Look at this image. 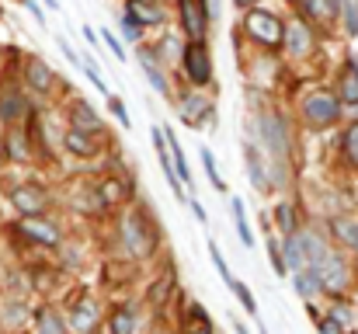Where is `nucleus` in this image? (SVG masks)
<instances>
[{
	"mask_svg": "<svg viewBox=\"0 0 358 334\" xmlns=\"http://www.w3.org/2000/svg\"><path fill=\"white\" fill-rule=\"evenodd\" d=\"M303 115H306L310 125L327 129V125H334V122L341 118V102H338L334 95H327V91H313V95L303 102Z\"/></svg>",
	"mask_w": 358,
	"mask_h": 334,
	"instance_id": "f257e3e1",
	"label": "nucleus"
},
{
	"mask_svg": "<svg viewBox=\"0 0 358 334\" xmlns=\"http://www.w3.org/2000/svg\"><path fill=\"white\" fill-rule=\"evenodd\" d=\"M243 28H247V35H250L254 42H261V46H278V42H282V21H278L275 14H268V11H247Z\"/></svg>",
	"mask_w": 358,
	"mask_h": 334,
	"instance_id": "f03ea898",
	"label": "nucleus"
},
{
	"mask_svg": "<svg viewBox=\"0 0 358 334\" xmlns=\"http://www.w3.org/2000/svg\"><path fill=\"white\" fill-rule=\"evenodd\" d=\"M181 56H185V74L192 77V84H209V77H213V60H209V49H206L202 42H192Z\"/></svg>",
	"mask_w": 358,
	"mask_h": 334,
	"instance_id": "7ed1b4c3",
	"label": "nucleus"
},
{
	"mask_svg": "<svg viewBox=\"0 0 358 334\" xmlns=\"http://www.w3.org/2000/svg\"><path fill=\"white\" fill-rule=\"evenodd\" d=\"M257 132H261V143H264V150L268 153H275V157H285V125H282V118L278 115H261L257 118Z\"/></svg>",
	"mask_w": 358,
	"mask_h": 334,
	"instance_id": "20e7f679",
	"label": "nucleus"
},
{
	"mask_svg": "<svg viewBox=\"0 0 358 334\" xmlns=\"http://www.w3.org/2000/svg\"><path fill=\"white\" fill-rule=\"evenodd\" d=\"M317 279H320V289H327V293H345L348 289V279H352V272H348V265L345 261H338L334 254L317 268Z\"/></svg>",
	"mask_w": 358,
	"mask_h": 334,
	"instance_id": "39448f33",
	"label": "nucleus"
},
{
	"mask_svg": "<svg viewBox=\"0 0 358 334\" xmlns=\"http://www.w3.org/2000/svg\"><path fill=\"white\" fill-rule=\"evenodd\" d=\"M122 237H125V244H129V251L136 258H146L153 251V233L146 230V223L139 220V216H129V220L122 223Z\"/></svg>",
	"mask_w": 358,
	"mask_h": 334,
	"instance_id": "423d86ee",
	"label": "nucleus"
},
{
	"mask_svg": "<svg viewBox=\"0 0 358 334\" xmlns=\"http://www.w3.org/2000/svg\"><path fill=\"white\" fill-rule=\"evenodd\" d=\"M178 11H181V25H185V32H188V39L192 42H202L206 39V7L199 4V0H181L178 4Z\"/></svg>",
	"mask_w": 358,
	"mask_h": 334,
	"instance_id": "0eeeda50",
	"label": "nucleus"
},
{
	"mask_svg": "<svg viewBox=\"0 0 358 334\" xmlns=\"http://www.w3.org/2000/svg\"><path fill=\"white\" fill-rule=\"evenodd\" d=\"M282 42H285V49L292 56H310V49H313V35H310V28L303 21L282 25Z\"/></svg>",
	"mask_w": 358,
	"mask_h": 334,
	"instance_id": "6e6552de",
	"label": "nucleus"
},
{
	"mask_svg": "<svg viewBox=\"0 0 358 334\" xmlns=\"http://www.w3.org/2000/svg\"><path fill=\"white\" fill-rule=\"evenodd\" d=\"M10 202L17 206V213L38 216V213L45 209V188H38V185H21V188H14Z\"/></svg>",
	"mask_w": 358,
	"mask_h": 334,
	"instance_id": "1a4fd4ad",
	"label": "nucleus"
},
{
	"mask_svg": "<svg viewBox=\"0 0 358 334\" xmlns=\"http://www.w3.org/2000/svg\"><path fill=\"white\" fill-rule=\"evenodd\" d=\"M299 244H303V261H306V268H313V272L331 258V247H327L324 237H317V233H299Z\"/></svg>",
	"mask_w": 358,
	"mask_h": 334,
	"instance_id": "9d476101",
	"label": "nucleus"
},
{
	"mask_svg": "<svg viewBox=\"0 0 358 334\" xmlns=\"http://www.w3.org/2000/svg\"><path fill=\"white\" fill-rule=\"evenodd\" d=\"M206 118H213L209 98H202V95H185V98H181V122H188V125H202Z\"/></svg>",
	"mask_w": 358,
	"mask_h": 334,
	"instance_id": "9b49d317",
	"label": "nucleus"
},
{
	"mask_svg": "<svg viewBox=\"0 0 358 334\" xmlns=\"http://www.w3.org/2000/svg\"><path fill=\"white\" fill-rule=\"evenodd\" d=\"M243 153H247V174H250V181H254V188H261V192H268L275 181L264 174V160H261V153H257V146L254 143H247L243 146Z\"/></svg>",
	"mask_w": 358,
	"mask_h": 334,
	"instance_id": "f8f14e48",
	"label": "nucleus"
},
{
	"mask_svg": "<svg viewBox=\"0 0 358 334\" xmlns=\"http://www.w3.org/2000/svg\"><path fill=\"white\" fill-rule=\"evenodd\" d=\"M21 233H24V237H31V240H38V244H56V240H59L56 226H52V223H45V220H38V216H24Z\"/></svg>",
	"mask_w": 358,
	"mask_h": 334,
	"instance_id": "ddd939ff",
	"label": "nucleus"
},
{
	"mask_svg": "<svg viewBox=\"0 0 358 334\" xmlns=\"http://www.w3.org/2000/svg\"><path fill=\"white\" fill-rule=\"evenodd\" d=\"M282 261H285V268H289V272L306 268V261H303V244H299V233H296V230H292V233H285V244H282Z\"/></svg>",
	"mask_w": 358,
	"mask_h": 334,
	"instance_id": "4468645a",
	"label": "nucleus"
},
{
	"mask_svg": "<svg viewBox=\"0 0 358 334\" xmlns=\"http://www.w3.org/2000/svg\"><path fill=\"white\" fill-rule=\"evenodd\" d=\"M125 14H129L139 28H143V25H157V21H160V7H153L150 0H129V4H125Z\"/></svg>",
	"mask_w": 358,
	"mask_h": 334,
	"instance_id": "2eb2a0df",
	"label": "nucleus"
},
{
	"mask_svg": "<svg viewBox=\"0 0 358 334\" xmlns=\"http://www.w3.org/2000/svg\"><path fill=\"white\" fill-rule=\"evenodd\" d=\"M70 122L77 125V129H84V132H98L101 129V115L91 109L87 102H77L73 111H70Z\"/></svg>",
	"mask_w": 358,
	"mask_h": 334,
	"instance_id": "dca6fc26",
	"label": "nucleus"
},
{
	"mask_svg": "<svg viewBox=\"0 0 358 334\" xmlns=\"http://www.w3.org/2000/svg\"><path fill=\"white\" fill-rule=\"evenodd\" d=\"M338 95H341V102H348V105H358V63H348V67L341 70V84H338Z\"/></svg>",
	"mask_w": 358,
	"mask_h": 334,
	"instance_id": "f3484780",
	"label": "nucleus"
},
{
	"mask_svg": "<svg viewBox=\"0 0 358 334\" xmlns=\"http://www.w3.org/2000/svg\"><path fill=\"white\" fill-rule=\"evenodd\" d=\"M24 77H28V84H31L35 91H49V84H52V70H49L38 56L28 60V74H24Z\"/></svg>",
	"mask_w": 358,
	"mask_h": 334,
	"instance_id": "a211bd4d",
	"label": "nucleus"
},
{
	"mask_svg": "<svg viewBox=\"0 0 358 334\" xmlns=\"http://www.w3.org/2000/svg\"><path fill=\"white\" fill-rule=\"evenodd\" d=\"M66 146L73 150V153H80V157H94L98 153V143H91V132H84V129H70L66 132Z\"/></svg>",
	"mask_w": 358,
	"mask_h": 334,
	"instance_id": "6ab92c4d",
	"label": "nucleus"
},
{
	"mask_svg": "<svg viewBox=\"0 0 358 334\" xmlns=\"http://www.w3.org/2000/svg\"><path fill=\"white\" fill-rule=\"evenodd\" d=\"M292 275H296L292 286H296L299 296H313V293H320V279H317L313 268H299V272H292Z\"/></svg>",
	"mask_w": 358,
	"mask_h": 334,
	"instance_id": "aec40b11",
	"label": "nucleus"
},
{
	"mask_svg": "<svg viewBox=\"0 0 358 334\" xmlns=\"http://www.w3.org/2000/svg\"><path fill=\"white\" fill-rule=\"evenodd\" d=\"M35 331L38 334H66V328H63V321H59L56 310H38V314H35Z\"/></svg>",
	"mask_w": 358,
	"mask_h": 334,
	"instance_id": "412c9836",
	"label": "nucleus"
},
{
	"mask_svg": "<svg viewBox=\"0 0 358 334\" xmlns=\"http://www.w3.org/2000/svg\"><path fill=\"white\" fill-rule=\"evenodd\" d=\"M139 67L146 70V77H150V84H153V88L160 91V95H167V81H164V74H160V70L153 67V56H150L146 49L139 53Z\"/></svg>",
	"mask_w": 358,
	"mask_h": 334,
	"instance_id": "4be33fe9",
	"label": "nucleus"
},
{
	"mask_svg": "<svg viewBox=\"0 0 358 334\" xmlns=\"http://www.w3.org/2000/svg\"><path fill=\"white\" fill-rule=\"evenodd\" d=\"M299 4H306V11L324 18V21H331L338 14V7H341V0H299Z\"/></svg>",
	"mask_w": 358,
	"mask_h": 334,
	"instance_id": "5701e85b",
	"label": "nucleus"
},
{
	"mask_svg": "<svg viewBox=\"0 0 358 334\" xmlns=\"http://www.w3.org/2000/svg\"><path fill=\"white\" fill-rule=\"evenodd\" d=\"M21 109H24V102L14 95V91H7L3 98H0V118H7V122H14L17 115H21Z\"/></svg>",
	"mask_w": 358,
	"mask_h": 334,
	"instance_id": "b1692460",
	"label": "nucleus"
},
{
	"mask_svg": "<svg viewBox=\"0 0 358 334\" xmlns=\"http://www.w3.org/2000/svg\"><path fill=\"white\" fill-rule=\"evenodd\" d=\"M230 209H234V220H237L240 240L250 247V244H254V237H250V226H247V216H243V202H240V199H234V202H230Z\"/></svg>",
	"mask_w": 358,
	"mask_h": 334,
	"instance_id": "393cba45",
	"label": "nucleus"
},
{
	"mask_svg": "<svg viewBox=\"0 0 358 334\" xmlns=\"http://www.w3.org/2000/svg\"><path fill=\"white\" fill-rule=\"evenodd\" d=\"M334 233L345 240V244H352L358 251V223L355 220H334Z\"/></svg>",
	"mask_w": 358,
	"mask_h": 334,
	"instance_id": "a878e982",
	"label": "nucleus"
},
{
	"mask_svg": "<svg viewBox=\"0 0 358 334\" xmlns=\"http://www.w3.org/2000/svg\"><path fill=\"white\" fill-rule=\"evenodd\" d=\"M181 53H185V46L174 39V35H164L160 39V56L167 60V63H174V60H181Z\"/></svg>",
	"mask_w": 358,
	"mask_h": 334,
	"instance_id": "bb28decb",
	"label": "nucleus"
},
{
	"mask_svg": "<svg viewBox=\"0 0 358 334\" xmlns=\"http://www.w3.org/2000/svg\"><path fill=\"white\" fill-rule=\"evenodd\" d=\"M132 328H136V317H132V310H129V307H122L119 314L112 317V331L115 334H132Z\"/></svg>",
	"mask_w": 358,
	"mask_h": 334,
	"instance_id": "cd10ccee",
	"label": "nucleus"
},
{
	"mask_svg": "<svg viewBox=\"0 0 358 334\" xmlns=\"http://www.w3.org/2000/svg\"><path fill=\"white\" fill-rule=\"evenodd\" d=\"M345 157H348V160L358 167V122L348 129V132H345Z\"/></svg>",
	"mask_w": 358,
	"mask_h": 334,
	"instance_id": "c85d7f7f",
	"label": "nucleus"
},
{
	"mask_svg": "<svg viewBox=\"0 0 358 334\" xmlns=\"http://www.w3.org/2000/svg\"><path fill=\"white\" fill-rule=\"evenodd\" d=\"M275 220H278V226H282L285 233L296 230V216H292V206H289V202H282V206L275 209Z\"/></svg>",
	"mask_w": 358,
	"mask_h": 334,
	"instance_id": "c756f323",
	"label": "nucleus"
},
{
	"mask_svg": "<svg viewBox=\"0 0 358 334\" xmlns=\"http://www.w3.org/2000/svg\"><path fill=\"white\" fill-rule=\"evenodd\" d=\"M202 164H206V174H209V181H213V185L223 192L227 185H223V178H220V171H216V160H213V153H209V150H202Z\"/></svg>",
	"mask_w": 358,
	"mask_h": 334,
	"instance_id": "7c9ffc66",
	"label": "nucleus"
},
{
	"mask_svg": "<svg viewBox=\"0 0 358 334\" xmlns=\"http://www.w3.org/2000/svg\"><path fill=\"white\" fill-rule=\"evenodd\" d=\"M91 321H94V307H91V303H80V310L73 314V328L87 331V328H91Z\"/></svg>",
	"mask_w": 358,
	"mask_h": 334,
	"instance_id": "2f4dec72",
	"label": "nucleus"
},
{
	"mask_svg": "<svg viewBox=\"0 0 358 334\" xmlns=\"http://www.w3.org/2000/svg\"><path fill=\"white\" fill-rule=\"evenodd\" d=\"M230 289L237 293V300L243 303V310H247V314H257V303H254V296H250V289H247V286H240V282H230Z\"/></svg>",
	"mask_w": 358,
	"mask_h": 334,
	"instance_id": "473e14b6",
	"label": "nucleus"
},
{
	"mask_svg": "<svg viewBox=\"0 0 358 334\" xmlns=\"http://www.w3.org/2000/svg\"><path fill=\"white\" fill-rule=\"evenodd\" d=\"M80 63H84V74L91 77V84H94V88L101 91V95H108V84H105V77H101V74L94 70V63H87V60H80Z\"/></svg>",
	"mask_w": 358,
	"mask_h": 334,
	"instance_id": "72a5a7b5",
	"label": "nucleus"
},
{
	"mask_svg": "<svg viewBox=\"0 0 358 334\" xmlns=\"http://www.w3.org/2000/svg\"><path fill=\"white\" fill-rule=\"evenodd\" d=\"M122 39H125V42H136V39H139V25H136L129 14H122Z\"/></svg>",
	"mask_w": 358,
	"mask_h": 334,
	"instance_id": "f704fd0d",
	"label": "nucleus"
},
{
	"mask_svg": "<svg viewBox=\"0 0 358 334\" xmlns=\"http://www.w3.org/2000/svg\"><path fill=\"white\" fill-rule=\"evenodd\" d=\"M209 254H213V265L220 268V275H223V279H227V286H230L234 279H230V268H227V261H223V254H220V247H216V244H209Z\"/></svg>",
	"mask_w": 358,
	"mask_h": 334,
	"instance_id": "c9c22d12",
	"label": "nucleus"
},
{
	"mask_svg": "<svg viewBox=\"0 0 358 334\" xmlns=\"http://www.w3.org/2000/svg\"><path fill=\"white\" fill-rule=\"evenodd\" d=\"M345 25H348L352 35H358V7L355 4H345Z\"/></svg>",
	"mask_w": 358,
	"mask_h": 334,
	"instance_id": "e433bc0d",
	"label": "nucleus"
},
{
	"mask_svg": "<svg viewBox=\"0 0 358 334\" xmlns=\"http://www.w3.org/2000/svg\"><path fill=\"white\" fill-rule=\"evenodd\" d=\"M101 192H105V202H115V199H122V185H119V181H105V185H101Z\"/></svg>",
	"mask_w": 358,
	"mask_h": 334,
	"instance_id": "4c0bfd02",
	"label": "nucleus"
},
{
	"mask_svg": "<svg viewBox=\"0 0 358 334\" xmlns=\"http://www.w3.org/2000/svg\"><path fill=\"white\" fill-rule=\"evenodd\" d=\"M268 254H271V261H275V272H285V261H282V247H278L275 240H268Z\"/></svg>",
	"mask_w": 358,
	"mask_h": 334,
	"instance_id": "58836bf2",
	"label": "nucleus"
},
{
	"mask_svg": "<svg viewBox=\"0 0 358 334\" xmlns=\"http://www.w3.org/2000/svg\"><path fill=\"white\" fill-rule=\"evenodd\" d=\"M345 328H341V321H334V317H324L320 321V334H341Z\"/></svg>",
	"mask_w": 358,
	"mask_h": 334,
	"instance_id": "ea45409f",
	"label": "nucleus"
},
{
	"mask_svg": "<svg viewBox=\"0 0 358 334\" xmlns=\"http://www.w3.org/2000/svg\"><path fill=\"white\" fill-rule=\"evenodd\" d=\"M112 111H115V118H119L122 125H132V122H129V111H125V105H122L119 98H112Z\"/></svg>",
	"mask_w": 358,
	"mask_h": 334,
	"instance_id": "a19ab883",
	"label": "nucleus"
},
{
	"mask_svg": "<svg viewBox=\"0 0 358 334\" xmlns=\"http://www.w3.org/2000/svg\"><path fill=\"white\" fill-rule=\"evenodd\" d=\"M105 42L112 46V53H115V60H125V56H122V46H119V39H115V35H108V32H105Z\"/></svg>",
	"mask_w": 358,
	"mask_h": 334,
	"instance_id": "79ce46f5",
	"label": "nucleus"
},
{
	"mask_svg": "<svg viewBox=\"0 0 358 334\" xmlns=\"http://www.w3.org/2000/svg\"><path fill=\"white\" fill-rule=\"evenodd\" d=\"M59 49H63V56H66V60H73V63H80V56H77V53L70 49V42H66V39H59Z\"/></svg>",
	"mask_w": 358,
	"mask_h": 334,
	"instance_id": "37998d69",
	"label": "nucleus"
},
{
	"mask_svg": "<svg viewBox=\"0 0 358 334\" xmlns=\"http://www.w3.org/2000/svg\"><path fill=\"white\" fill-rule=\"evenodd\" d=\"M206 18H220V0H206Z\"/></svg>",
	"mask_w": 358,
	"mask_h": 334,
	"instance_id": "c03bdc74",
	"label": "nucleus"
},
{
	"mask_svg": "<svg viewBox=\"0 0 358 334\" xmlns=\"http://www.w3.org/2000/svg\"><path fill=\"white\" fill-rule=\"evenodd\" d=\"M24 7H28V11H31V14H35V18H38V21H45V18H42V11H38V4H35V0H24Z\"/></svg>",
	"mask_w": 358,
	"mask_h": 334,
	"instance_id": "a18cd8bd",
	"label": "nucleus"
},
{
	"mask_svg": "<svg viewBox=\"0 0 358 334\" xmlns=\"http://www.w3.org/2000/svg\"><path fill=\"white\" fill-rule=\"evenodd\" d=\"M84 39H87L91 46H98V32H94V28H84Z\"/></svg>",
	"mask_w": 358,
	"mask_h": 334,
	"instance_id": "49530a36",
	"label": "nucleus"
},
{
	"mask_svg": "<svg viewBox=\"0 0 358 334\" xmlns=\"http://www.w3.org/2000/svg\"><path fill=\"white\" fill-rule=\"evenodd\" d=\"M234 4H237V7H243V11H250V7H254L257 0H234Z\"/></svg>",
	"mask_w": 358,
	"mask_h": 334,
	"instance_id": "de8ad7c7",
	"label": "nucleus"
},
{
	"mask_svg": "<svg viewBox=\"0 0 358 334\" xmlns=\"http://www.w3.org/2000/svg\"><path fill=\"white\" fill-rule=\"evenodd\" d=\"M188 334H213V328H206V324H202V328H192Z\"/></svg>",
	"mask_w": 358,
	"mask_h": 334,
	"instance_id": "09e8293b",
	"label": "nucleus"
},
{
	"mask_svg": "<svg viewBox=\"0 0 358 334\" xmlns=\"http://www.w3.org/2000/svg\"><path fill=\"white\" fill-rule=\"evenodd\" d=\"M45 7H52V11H59V0H45Z\"/></svg>",
	"mask_w": 358,
	"mask_h": 334,
	"instance_id": "8fccbe9b",
	"label": "nucleus"
},
{
	"mask_svg": "<svg viewBox=\"0 0 358 334\" xmlns=\"http://www.w3.org/2000/svg\"><path fill=\"white\" fill-rule=\"evenodd\" d=\"M234 328H237V334H247V328H243L240 321H234Z\"/></svg>",
	"mask_w": 358,
	"mask_h": 334,
	"instance_id": "3c124183",
	"label": "nucleus"
},
{
	"mask_svg": "<svg viewBox=\"0 0 358 334\" xmlns=\"http://www.w3.org/2000/svg\"><path fill=\"white\" fill-rule=\"evenodd\" d=\"M157 334H164V331H157Z\"/></svg>",
	"mask_w": 358,
	"mask_h": 334,
	"instance_id": "603ef678",
	"label": "nucleus"
},
{
	"mask_svg": "<svg viewBox=\"0 0 358 334\" xmlns=\"http://www.w3.org/2000/svg\"><path fill=\"white\" fill-rule=\"evenodd\" d=\"M341 334H348V331H341Z\"/></svg>",
	"mask_w": 358,
	"mask_h": 334,
	"instance_id": "864d4df0",
	"label": "nucleus"
},
{
	"mask_svg": "<svg viewBox=\"0 0 358 334\" xmlns=\"http://www.w3.org/2000/svg\"><path fill=\"white\" fill-rule=\"evenodd\" d=\"M292 4H296V0H292Z\"/></svg>",
	"mask_w": 358,
	"mask_h": 334,
	"instance_id": "5fc2aeb1",
	"label": "nucleus"
}]
</instances>
